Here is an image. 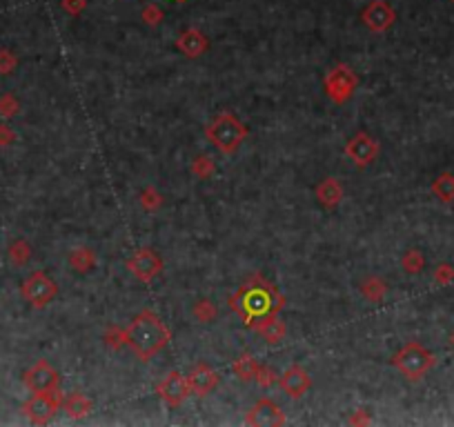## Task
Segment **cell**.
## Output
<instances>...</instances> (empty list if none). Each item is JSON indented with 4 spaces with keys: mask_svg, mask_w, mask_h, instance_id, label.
Listing matches in <instances>:
<instances>
[{
    "mask_svg": "<svg viewBox=\"0 0 454 427\" xmlns=\"http://www.w3.org/2000/svg\"><path fill=\"white\" fill-rule=\"evenodd\" d=\"M87 7V0H63V9L72 16H78Z\"/></svg>",
    "mask_w": 454,
    "mask_h": 427,
    "instance_id": "32",
    "label": "cell"
},
{
    "mask_svg": "<svg viewBox=\"0 0 454 427\" xmlns=\"http://www.w3.org/2000/svg\"><path fill=\"white\" fill-rule=\"evenodd\" d=\"M105 341H107V345H110V347L118 349L120 345L125 343V332H120L118 327H110V330H107V334H105Z\"/></svg>",
    "mask_w": 454,
    "mask_h": 427,
    "instance_id": "31",
    "label": "cell"
},
{
    "mask_svg": "<svg viewBox=\"0 0 454 427\" xmlns=\"http://www.w3.org/2000/svg\"><path fill=\"white\" fill-rule=\"evenodd\" d=\"M248 425H254V427H278V425H285V414L272 399H260L248 412Z\"/></svg>",
    "mask_w": 454,
    "mask_h": 427,
    "instance_id": "13",
    "label": "cell"
},
{
    "mask_svg": "<svg viewBox=\"0 0 454 427\" xmlns=\"http://www.w3.org/2000/svg\"><path fill=\"white\" fill-rule=\"evenodd\" d=\"M127 270L132 272L134 278L143 280V283H152L156 276L161 274L163 270V260L161 256L154 252L149 247L138 249V252L127 260Z\"/></svg>",
    "mask_w": 454,
    "mask_h": 427,
    "instance_id": "8",
    "label": "cell"
},
{
    "mask_svg": "<svg viewBox=\"0 0 454 427\" xmlns=\"http://www.w3.org/2000/svg\"><path fill=\"white\" fill-rule=\"evenodd\" d=\"M392 365L410 381H418L434 365V356L418 343H408L392 356Z\"/></svg>",
    "mask_w": 454,
    "mask_h": 427,
    "instance_id": "4",
    "label": "cell"
},
{
    "mask_svg": "<svg viewBox=\"0 0 454 427\" xmlns=\"http://www.w3.org/2000/svg\"><path fill=\"white\" fill-rule=\"evenodd\" d=\"M256 369H258V365L252 359V354H243L234 361V371H236V376L241 381H254L256 379Z\"/></svg>",
    "mask_w": 454,
    "mask_h": 427,
    "instance_id": "20",
    "label": "cell"
},
{
    "mask_svg": "<svg viewBox=\"0 0 454 427\" xmlns=\"http://www.w3.org/2000/svg\"><path fill=\"white\" fill-rule=\"evenodd\" d=\"M452 3H454V0H452Z\"/></svg>",
    "mask_w": 454,
    "mask_h": 427,
    "instance_id": "37",
    "label": "cell"
},
{
    "mask_svg": "<svg viewBox=\"0 0 454 427\" xmlns=\"http://www.w3.org/2000/svg\"><path fill=\"white\" fill-rule=\"evenodd\" d=\"M363 296L365 298H370V300H381L383 298V294H386V285H383L379 278H368V280H365L363 283Z\"/></svg>",
    "mask_w": 454,
    "mask_h": 427,
    "instance_id": "24",
    "label": "cell"
},
{
    "mask_svg": "<svg viewBox=\"0 0 454 427\" xmlns=\"http://www.w3.org/2000/svg\"><path fill=\"white\" fill-rule=\"evenodd\" d=\"M21 110V105H19V98H16L14 94H5V96H0V116L3 118H11L16 116Z\"/></svg>",
    "mask_w": 454,
    "mask_h": 427,
    "instance_id": "25",
    "label": "cell"
},
{
    "mask_svg": "<svg viewBox=\"0 0 454 427\" xmlns=\"http://www.w3.org/2000/svg\"><path fill=\"white\" fill-rule=\"evenodd\" d=\"M357 85H359V78H357V74L347 65L334 67L325 76V92H327L329 100H334L339 105L345 102L347 98L354 94Z\"/></svg>",
    "mask_w": 454,
    "mask_h": 427,
    "instance_id": "7",
    "label": "cell"
},
{
    "mask_svg": "<svg viewBox=\"0 0 454 427\" xmlns=\"http://www.w3.org/2000/svg\"><path fill=\"white\" fill-rule=\"evenodd\" d=\"M23 298L29 302L31 307H45L58 294V285L54 283V278H49L45 272H33L25 278L23 288H21Z\"/></svg>",
    "mask_w": 454,
    "mask_h": 427,
    "instance_id": "5",
    "label": "cell"
},
{
    "mask_svg": "<svg viewBox=\"0 0 454 427\" xmlns=\"http://www.w3.org/2000/svg\"><path fill=\"white\" fill-rule=\"evenodd\" d=\"M317 199L327 209L337 207L341 203V199H343L341 183L337 181V178H323V181L319 183V187H317Z\"/></svg>",
    "mask_w": 454,
    "mask_h": 427,
    "instance_id": "18",
    "label": "cell"
},
{
    "mask_svg": "<svg viewBox=\"0 0 454 427\" xmlns=\"http://www.w3.org/2000/svg\"><path fill=\"white\" fill-rule=\"evenodd\" d=\"M141 16H143V21L147 25H159L163 21V9L156 7V5H147V7H143V14Z\"/></svg>",
    "mask_w": 454,
    "mask_h": 427,
    "instance_id": "30",
    "label": "cell"
},
{
    "mask_svg": "<svg viewBox=\"0 0 454 427\" xmlns=\"http://www.w3.org/2000/svg\"><path fill=\"white\" fill-rule=\"evenodd\" d=\"M141 205H143L147 211H154L156 207L163 205V199H161V194L156 191L154 187H149V189H145V191L141 194Z\"/></svg>",
    "mask_w": 454,
    "mask_h": 427,
    "instance_id": "27",
    "label": "cell"
},
{
    "mask_svg": "<svg viewBox=\"0 0 454 427\" xmlns=\"http://www.w3.org/2000/svg\"><path fill=\"white\" fill-rule=\"evenodd\" d=\"M194 316H196L199 320H203V323H209V320H214V318H216V307H214V302L201 300L199 305L194 307Z\"/></svg>",
    "mask_w": 454,
    "mask_h": 427,
    "instance_id": "26",
    "label": "cell"
},
{
    "mask_svg": "<svg viewBox=\"0 0 454 427\" xmlns=\"http://www.w3.org/2000/svg\"><path fill=\"white\" fill-rule=\"evenodd\" d=\"M418 265H421V258H418L416 252H410L406 258H403V267L408 272H418Z\"/></svg>",
    "mask_w": 454,
    "mask_h": 427,
    "instance_id": "35",
    "label": "cell"
},
{
    "mask_svg": "<svg viewBox=\"0 0 454 427\" xmlns=\"http://www.w3.org/2000/svg\"><path fill=\"white\" fill-rule=\"evenodd\" d=\"M432 191L439 196L441 201H452L454 199V178L450 174H443L434 181Z\"/></svg>",
    "mask_w": 454,
    "mask_h": 427,
    "instance_id": "21",
    "label": "cell"
},
{
    "mask_svg": "<svg viewBox=\"0 0 454 427\" xmlns=\"http://www.w3.org/2000/svg\"><path fill=\"white\" fill-rule=\"evenodd\" d=\"M194 172L199 176H207V174H212V160H209L207 156H199V160L194 163Z\"/></svg>",
    "mask_w": 454,
    "mask_h": 427,
    "instance_id": "33",
    "label": "cell"
},
{
    "mask_svg": "<svg viewBox=\"0 0 454 427\" xmlns=\"http://www.w3.org/2000/svg\"><path fill=\"white\" fill-rule=\"evenodd\" d=\"M187 383H189V389H191V394H196V396H207V394H212V391L218 387L221 383V376H218V371L214 367H209V365H196L194 369L189 371V376H187Z\"/></svg>",
    "mask_w": 454,
    "mask_h": 427,
    "instance_id": "14",
    "label": "cell"
},
{
    "mask_svg": "<svg viewBox=\"0 0 454 427\" xmlns=\"http://www.w3.org/2000/svg\"><path fill=\"white\" fill-rule=\"evenodd\" d=\"M256 383L260 385V387H270V385H274V383H278V374L272 369V367H260L258 365V369H256Z\"/></svg>",
    "mask_w": 454,
    "mask_h": 427,
    "instance_id": "29",
    "label": "cell"
},
{
    "mask_svg": "<svg viewBox=\"0 0 454 427\" xmlns=\"http://www.w3.org/2000/svg\"><path fill=\"white\" fill-rule=\"evenodd\" d=\"M256 334L258 336H263V341H268L270 345H276V343H281L287 330L283 325V320H278L276 314H268L263 318H258V323L254 325Z\"/></svg>",
    "mask_w": 454,
    "mask_h": 427,
    "instance_id": "17",
    "label": "cell"
},
{
    "mask_svg": "<svg viewBox=\"0 0 454 427\" xmlns=\"http://www.w3.org/2000/svg\"><path fill=\"white\" fill-rule=\"evenodd\" d=\"M207 138L221 154H234L248 138V127L232 112H223L207 125Z\"/></svg>",
    "mask_w": 454,
    "mask_h": 427,
    "instance_id": "3",
    "label": "cell"
},
{
    "mask_svg": "<svg viewBox=\"0 0 454 427\" xmlns=\"http://www.w3.org/2000/svg\"><path fill=\"white\" fill-rule=\"evenodd\" d=\"M278 385L283 387V391L290 399H301L312 385L310 374L301 365H290L281 376H278Z\"/></svg>",
    "mask_w": 454,
    "mask_h": 427,
    "instance_id": "15",
    "label": "cell"
},
{
    "mask_svg": "<svg viewBox=\"0 0 454 427\" xmlns=\"http://www.w3.org/2000/svg\"><path fill=\"white\" fill-rule=\"evenodd\" d=\"M283 307V296L265 278H252V283L243 285L241 292L232 298V310L241 314L243 320L252 325V318H263L268 314H276Z\"/></svg>",
    "mask_w": 454,
    "mask_h": 427,
    "instance_id": "2",
    "label": "cell"
},
{
    "mask_svg": "<svg viewBox=\"0 0 454 427\" xmlns=\"http://www.w3.org/2000/svg\"><path fill=\"white\" fill-rule=\"evenodd\" d=\"M179 3H183V0H179Z\"/></svg>",
    "mask_w": 454,
    "mask_h": 427,
    "instance_id": "36",
    "label": "cell"
},
{
    "mask_svg": "<svg viewBox=\"0 0 454 427\" xmlns=\"http://www.w3.org/2000/svg\"><path fill=\"white\" fill-rule=\"evenodd\" d=\"M69 263H72L78 272H90L94 267V254L92 249H76V252L69 256Z\"/></svg>",
    "mask_w": 454,
    "mask_h": 427,
    "instance_id": "23",
    "label": "cell"
},
{
    "mask_svg": "<svg viewBox=\"0 0 454 427\" xmlns=\"http://www.w3.org/2000/svg\"><path fill=\"white\" fill-rule=\"evenodd\" d=\"M25 387L31 391V394H38V391H51V389H58L60 376L58 371L49 365V361H38L36 365H31L25 371Z\"/></svg>",
    "mask_w": 454,
    "mask_h": 427,
    "instance_id": "9",
    "label": "cell"
},
{
    "mask_svg": "<svg viewBox=\"0 0 454 427\" xmlns=\"http://www.w3.org/2000/svg\"><path fill=\"white\" fill-rule=\"evenodd\" d=\"M169 338L171 334L165 327V323L149 310L138 314L125 330V343L132 347V352L138 359L145 363L167 347Z\"/></svg>",
    "mask_w": 454,
    "mask_h": 427,
    "instance_id": "1",
    "label": "cell"
},
{
    "mask_svg": "<svg viewBox=\"0 0 454 427\" xmlns=\"http://www.w3.org/2000/svg\"><path fill=\"white\" fill-rule=\"evenodd\" d=\"M16 65H19V58H16L11 51L9 49H0V74L9 76L11 71L16 69Z\"/></svg>",
    "mask_w": 454,
    "mask_h": 427,
    "instance_id": "28",
    "label": "cell"
},
{
    "mask_svg": "<svg viewBox=\"0 0 454 427\" xmlns=\"http://www.w3.org/2000/svg\"><path fill=\"white\" fill-rule=\"evenodd\" d=\"M156 394H159L169 407H181L185 403V399L191 394V389L181 371H169L159 383V387H156Z\"/></svg>",
    "mask_w": 454,
    "mask_h": 427,
    "instance_id": "11",
    "label": "cell"
},
{
    "mask_svg": "<svg viewBox=\"0 0 454 427\" xmlns=\"http://www.w3.org/2000/svg\"><path fill=\"white\" fill-rule=\"evenodd\" d=\"M16 140V134L7 125H0V147H9L11 142Z\"/></svg>",
    "mask_w": 454,
    "mask_h": 427,
    "instance_id": "34",
    "label": "cell"
},
{
    "mask_svg": "<svg viewBox=\"0 0 454 427\" xmlns=\"http://www.w3.org/2000/svg\"><path fill=\"white\" fill-rule=\"evenodd\" d=\"M345 156L350 158L357 167H368L370 163H374V158L379 156V142L370 134L359 132L345 145Z\"/></svg>",
    "mask_w": 454,
    "mask_h": 427,
    "instance_id": "10",
    "label": "cell"
},
{
    "mask_svg": "<svg viewBox=\"0 0 454 427\" xmlns=\"http://www.w3.org/2000/svg\"><path fill=\"white\" fill-rule=\"evenodd\" d=\"M9 258L14 265H27V260L31 258V247L27 241H14L9 247Z\"/></svg>",
    "mask_w": 454,
    "mask_h": 427,
    "instance_id": "22",
    "label": "cell"
},
{
    "mask_svg": "<svg viewBox=\"0 0 454 427\" xmlns=\"http://www.w3.org/2000/svg\"><path fill=\"white\" fill-rule=\"evenodd\" d=\"M63 407H65V412H67L69 418H72V421H80V418H85L87 414L92 412L94 403L87 399V396L78 394V391H74V394H69L63 401Z\"/></svg>",
    "mask_w": 454,
    "mask_h": 427,
    "instance_id": "19",
    "label": "cell"
},
{
    "mask_svg": "<svg viewBox=\"0 0 454 427\" xmlns=\"http://www.w3.org/2000/svg\"><path fill=\"white\" fill-rule=\"evenodd\" d=\"M176 47L187 58H199L209 49V41L201 29H185L176 38Z\"/></svg>",
    "mask_w": 454,
    "mask_h": 427,
    "instance_id": "16",
    "label": "cell"
},
{
    "mask_svg": "<svg viewBox=\"0 0 454 427\" xmlns=\"http://www.w3.org/2000/svg\"><path fill=\"white\" fill-rule=\"evenodd\" d=\"M63 405V394L58 389H51V391H38V394H33L25 405H23V412L25 416L33 423V425H45L51 421L58 412V407Z\"/></svg>",
    "mask_w": 454,
    "mask_h": 427,
    "instance_id": "6",
    "label": "cell"
},
{
    "mask_svg": "<svg viewBox=\"0 0 454 427\" xmlns=\"http://www.w3.org/2000/svg\"><path fill=\"white\" fill-rule=\"evenodd\" d=\"M361 18H363V25L368 27L370 31L383 33V31H388L394 25L396 14H394L392 5L386 3V0H372V3L363 9Z\"/></svg>",
    "mask_w": 454,
    "mask_h": 427,
    "instance_id": "12",
    "label": "cell"
}]
</instances>
